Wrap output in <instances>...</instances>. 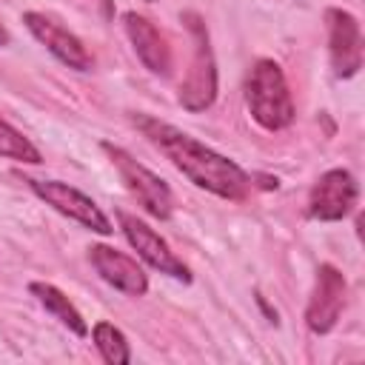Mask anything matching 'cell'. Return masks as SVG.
<instances>
[{
    "label": "cell",
    "mask_w": 365,
    "mask_h": 365,
    "mask_svg": "<svg viewBox=\"0 0 365 365\" xmlns=\"http://www.w3.org/2000/svg\"><path fill=\"white\" fill-rule=\"evenodd\" d=\"M182 20L194 40V60L180 86V103L188 111H205L217 97V68H214V54H211V43H208V29H205L202 17L194 11H185Z\"/></svg>",
    "instance_id": "3957f363"
},
{
    "label": "cell",
    "mask_w": 365,
    "mask_h": 365,
    "mask_svg": "<svg viewBox=\"0 0 365 365\" xmlns=\"http://www.w3.org/2000/svg\"><path fill=\"white\" fill-rule=\"evenodd\" d=\"M88 259H91L94 271L117 291H123L128 297H143L148 291V279H145L143 268L123 251H117L111 245H91Z\"/></svg>",
    "instance_id": "7c38bea8"
},
{
    "label": "cell",
    "mask_w": 365,
    "mask_h": 365,
    "mask_svg": "<svg viewBox=\"0 0 365 365\" xmlns=\"http://www.w3.org/2000/svg\"><path fill=\"white\" fill-rule=\"evenodd\" d=\"M356 194L359 188H356L354 174L345 168H331L314 182L311 197H308V214L322 222H336L354 211Z\"/></svg>",
    "instance_id": "8992f818"
},
{
    "label": "cell",
    "mask_w": 365,
    "mask_h": 365,
    "mask_svg": "<svg viewBox=\"0 0 365 365\" xmlns=\"http://www.w3.org/2000/svg\"><path fill=\"white\" fill-rule=\"evenodd\" d=\"M134 123L148 137V143H154L197 188H205V191H211L222 200H234V202L245 200L248 191L254 188L251 177L234 160L211 151L191 134H185L168 123H160L154 117H145V114H137Z\"/></svg>",
    "instance_id": "6da1fadb"
},
{
    "label": "cell",
    "mask_w": 365,
    "mask_h": 365,
    "mask_svg": "<svg viewBox=\"0 0 365 365\" xmlns=\"http://www.w3.org/2000/svg\"><path fill=\"white\" fill-rule=\"evenodd\" d=\"M123 26H125V34L140 57V63L151 71V74H168L171 71V48H168V40L165 34L143 14L137 11H125L123 14Z\"/></svg>",
    "instance_id": "8fae6325"
},
{
    "label": "cell",
    "mask_w": 365,
    "mask_h": 365,
    "mask_svg": "<svg viewBox=\"0 0 365 365\" xmlns=\"http://www.w3.org/2000/svg\"><path fill=\"white\" fill-rule=\"evenodd\" d=\"M29 291H31V294L40 299V305H43L46 311H51L71 334H77V336H86V334H88V325H86L83 314L71 305V299H68L60 288H54V285H48V282H31Z\"/></svg>",
    "instance_id": "4fadbf2b"
},
{
    "label": "cell",
    "mask_w": 365,
    "mask_h": 365,
    "mask_svg": "<svg viewBox=\"0 0 365 365\" xmlns=\"http://www.w3.org/2000/svg\"><path fill=\"white\" fill-rule=\"evenodd\" d=\"M325 23H328L331 66L336 77H354L362 66V34L356 17L345 9H328Z\"/></svg>",
    "instance_id": "9c48e42d"
},
{
    "label": "cell",
    "mask_w": 365,
    "mask_h": 365,
    "mask_svg": "<svg viewBox=\"0 0 365 365\" xmlns=\"http://www.w3.org/2000/svg\"><path fill=\"white\" fill-rule=\"evenodd\" d=\"M91 336H94V345H97L100 356L108 365H128L131 351H128V342H125V336H123L120 328H114L111 322H97L94 331H91Z\"/></svg>",
    "instance_id": "5bb4252c"
},
{
    "label": "cell",
    "mask_w": 365,
    "mask_h": 365,
    "mask_svg": "<svg viewBox=\"0 0 365 365\" xmlns=\"http://www.w3.org/2000/svg\"><path fill=\"white\" fill-rule=\"evenodd\" d=\"M148 3H151V0H148Z\"/></svg>",
    "instance_id": "e0dca14e"
},
{
    "label": "cell",
    "mask_w": 365,
    "mask_h": 365,
    "mask_svg": "<svg viewBox=\"0 0 365 365\" xmlns=\"http://www.w3.org/2000/svg\"><path fill=\"white\" fill-rule=\"evenodd\" d=\"M345 291H348V285H345L342 271L328 265V262L319 265L314 294H311L308 308H305V325L314 334H328L339 322V314L345 308Z\"/></svg>",
    "instance_id": "52a82bcc"
},
{
    "label": "cell",
    "mask_w": 365,
    "mask_h": 365,
    "mask_svg": "<svg viewBox=\"0 0 365 365\" xmlns=\"http://www.w3.org/2000/svg\"><path fill=\"white\" fill-rule=\"evenodd\" d=\"M245 103L265 131H282L294 123V100L279 63L257 60L245 80Z\"/></svg>",
    "instance_id": "7a4b0ae2"
},
{
    "label": "cell",
    "mask_w": 365,
    "mask_h": 365,
    "mask_svg": "<svg viewBox=\"0 0 365 365\" xmlns=\"http://www.w3.org/2000/svg\"><path fill=\"white\" fill-rule=\"evenodd\" d=\"M0 157L17 160V163H34V165L43 163V154L37 151V145L6 120H0Z\"/></svg>",
    "instance_id": "9a60e30c"
},
{
    "label": "cell",
    "mask_w": 365,
    "mask_h": 365,
    "mask_svg": "<svg viewBox=\"0 0 365 365\" xmlns=\"http://www.w3.org/2000/svg\"><path fill=\"white\" fill-rule=\"evenodd\" d=\"M120 225H123V234H125V240L131 242V248H134L151 268H157L160 274H168V277H174V279H182V282L191 279V274H188V268L182 265V259L174 257V251L168 248V242H165L148 222L137 220L134 214L120 211Z\"/></svg>",
    "instance_id": "ba28073f"
},
{
    "label": "cell",
    "mask_w": 365,
    "mask_h": 365,
    "mask_svg": "<svg viewBox=\"0 0 365 365\" xmlns=\"http://www.w3.org/2000/svg\"><path fill=\"white\" fill-rule=\"evenodd\" d=\"M23 23L60 63H66L68 68H77V71H88L91 68V63H94L91 54L86 51L80 37H74L68 29H63L60 23H54L51 17L40 14V11H26Z\"/></svg>",
    "instance_id": "30bf717a"
},
{
    "label": "cell",
    "mask_w": 365,
    "mask_h": 365,
    "mask_svg": "<svg viewBox=\"0 0 365 365\" xmlns=\"http://www.w3.org/2000/svg\"><path fill=\"white\" fill-rule=\"evenodd\" d=\"M103 151L108 154V160L114 163L120 180L125 182V188L131 191V197L157 220H168L171 217V205H174V197H171V188L165 185V180H160L154 171H148L145 165H140L128 151L111 145V143H103Z\"/></svg>",
    "instance_id": "277c9868"
},
{
    "label": "cell",
    "mask_w": 365,
    "mask_h": 365,
    "mask_svg": "<svg viewBox=\"0 0 365 365\" xmlns=\"http://www.w3.org/2000/svg\"><path fill=\"white\" fill-rule=\"evenodd\" d=\"M6 43H9V31L0 26V46H6Z\"/></svg>",
    "instance_id": "2e32d148"
},
{
    "label": "cell",
    "mask_w": 365,
    "mask_h": 365,
    "mask_svg": "<svg viewBox=\"0 0 365 365\" xmlns=\"http://www.w3.org/2000/svg\"><path fill=\"white\" fill-rule=\"evenodd\" d=\"M26 182L31 185V191H34L46 205H51L54 211L66 214L68 220H74V222H80V225L97 231V234H111V231H114L111 222H108V217H106V214L97 208V202H94L91 197H86L83 191H77V188H71V185H66V182H60V180H34V177H29Z\"/></svg>",
    "instance_id": "5b68a950"
}]
</instances>
